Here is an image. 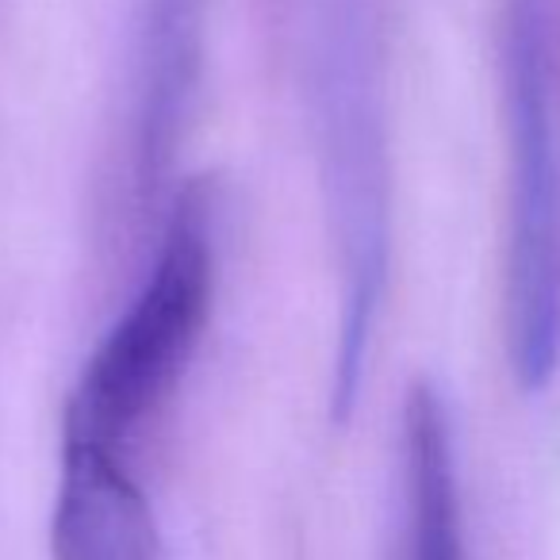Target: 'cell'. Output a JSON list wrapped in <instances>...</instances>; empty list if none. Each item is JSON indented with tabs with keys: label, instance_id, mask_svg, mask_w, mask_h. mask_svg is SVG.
<instances>
[{
	"label": "cell",
	"instance_id": "1",
	"mask_svg": "<svg viewBox=\"0 0 560 560\" xmlns=\"http://www.w3.org/2000/svg\"><path fill=\"white\" fill-rule=\"evenodd\" d=\"M506 358L522 392L560 365V0H503Z\"/></svg>",
	"mask_w": 560,
	"mask_h": 560
},
{
	"label": "cell",
	"instance_id": "2",
	"mask_svg": "<svg viewBox=\"0 0 560 560\" xmlns=\"http://www.w3.org/2000/svg\"><path fill=\"white\" fill-rule=\"evenodd\" d=\"M215 292L211 203L185 188L165 226L147 284L104 335L66 404L62 445H85L131 460L139 430L162 411L185 376Z\"/></svg>",
	"mask_w": 560,
	"mask_h": 560
},
{
	"label": "cell",
	"instance_id": "3",
	"mask_svg": "<svg viewBox=\"0 0 560 560\" xmlns=\"http://www.w3.org/2000/svg\"><path fill=\"white\" fill-rule=\"evenodd\" d=\"M55 560H162L158 522L131 460L85 445H62L55 514Z\"/></svg>",
	"mask_w": 560,
	"mask_h": 560
},
{
	"label": "cell",
	"instance_id": "4",
	"mask_svg": "<svg viewBox=\"0 0 560 560\" xmlns=\"http://www.w3.org/2000/svg\"><path fill=\"white\" fill-rule=\"evenodd\" d=\"M200 62V0H147L139 108V188L154 192L173 162L180 116Z\"/></svg>",
	"mask_w": 560,
	"mask_h": 560
}]
</instances>
